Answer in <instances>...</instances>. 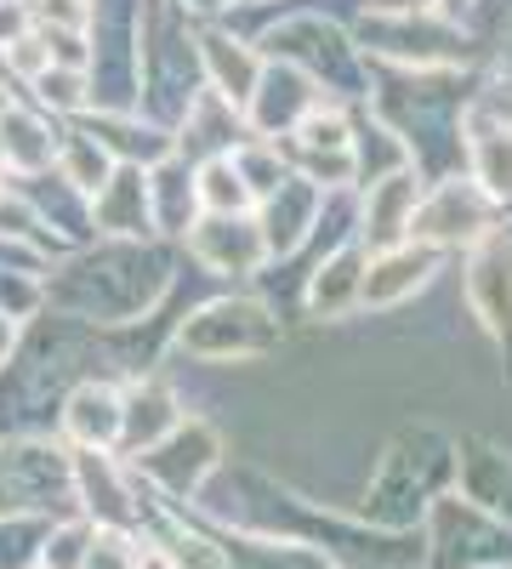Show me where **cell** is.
Instances as JSON below:
<instances>
[{"instance_id":"obj_1","label":"cell","mask_w":512,"mask_h":569,"mask_svg":"<svg viewBox=\"0 0 512 569\" xmlns=\"http://www.w3.org/2000/svg\"><path fill=\"white\" fill-rule=\"evenodd\" d=\"M177 348L205 365H234V359H262L279 348V319L257 297H217L194 308L177 330Z\"/></svg>"},{"instance_id":"obj_2","label":"cell","mask_w":512,"mask_h":569,"mask_svg":"<svg viewBox=\"0 0 512 569\" xmlns=\"http://www.w3.org/2000/svg\"><path fill=\"white\" fill-rule=\"evenodd\" d=\"M484 233H495V200L473 177H444L433 188H422L410 217V240L404 246H428V251H455V246H479Z\"/></svg>"},{"instance_id":"obj_3","label":"cell","mask_w":512,"mask_h":569,"mask_svg":"<svg viewBox=\"0 0 512 569\" xmlns=\"http://www.w3.org/2000/svg\"><path fill=\"white\" fill-rule=\"evenodd\" d=\"M359 40H364V52H377V58H393V63H410V69H450V63H461L468 58V34L461 29H450V23H439L433 12H377L364 29H359Z\"/></svg>"},{"instance_id":"obj_4","label":"cell","mask_w":512,"mask_h":569,"mask_svg":"<svg viewBox=\"0 0 512 569\" xmlns=\"http://www.w3.org/2000/svg\"><path fill=\"white\" fill-rule=\"evenodd\" d=\"M137 467H143V479L165 496H194L211 472L222 467V439H217V427L189 416V421H177L171 433L137 456Z\"/></svg>"},{"instance_id":"obj_5","label":"cell","mask_w":512,"mask_h":569,"mask_svg":"<svg viewBox=\"0 0 512 569\" xmlns=\"http://www.w3.org/2000/svg\"><path fill=\"white\" fill-rule=\"evenodd\" d=\"M468 308L501 353H512V233L495 228L468 251Z\"/></svg>"},{"instance_id":"obj_6","label":"cell","mask_w":512,"mask_h":569,"mask_svg":"<svg viewBox=\"0 0 512 569\" xmlns=\"http://www.w3.org/2000/svg\"><path fill=\"white\" fill-rule=\"evenodd\" d=\"M422 171L404 166V171H388L364 188V206H359V233L353 240L364 246V257L377 251H393L410 240V217H415V200H422Z\"/></svg>"},{"instance_id":"obj_7","label":"cell","mask_w":512,"mask_h":569,"mask_svg":"<svg viewBox=\"0 0 512 569\" xmlns=\"http://www.w3.org/2000/svg\"><path fill=\"white\" fill-rule=\"evenodd\" d=\"M324 103V91L302 74V69H291V63H262V74H257V91H251V103H245V126L251 131H262V137H291L313 109Z\"/></svg>"},{"instance_id":"obj_8","label":"cell","mask_w":512,"mask_h":569,"mask_svg":"<svg viewBox=\"0 0 512 569\" xmlns=\"http://www.w3.org/2000/svg\"><path fill=\"white\" fill-rule=\"evenodd\" d=\"M319 211H324V188H313L308 177L285 171V182H279L273 194L262 200V211H257V233L268 246V262L302 251V240L319 228Z\"/></svg>"},{"instance_id":"obj_9","label":"cell","mask_w":512,"mask_h":569,"mask_svg":"<svg viewBox=\"0 0 512 569\" xmlns=\"http://www.w3.org/2000/svg\"><path fill=\"white\" fill-rule=\"evenodd\" d=\"M433 273H439V251H428V246H393V251H377V257L364 262L359 308L388 313V308L410 302L415 291H428Z\"/></svg>"},{"instance_id":"obj_10","label":"cell","mask_w":512,"mask_h":569,"mask_svg":"<svg viewBox=\"0 0 512 569\" xmlns=\"http://www.w3.org/2000/svg\"><path fill=\"white\" fill-rule=\"evenodd\" d=\"M189 251L211 273H257L268 262V246L257 233V217H200L189 228Z\"/></svg>"},{"instance_id":"obj_11","label":"cell","mask_w":512,"mask_h":569,"mask_svg":"<svg viewBox=\"0 0 512 569\" xmlns=\"http://www.w3.org/2000/svg\"><path fill=\"white\" fill-rule=\"evenodd\" d=\"M428 479H433V461H415V456H410V439L393 445V450L382 456L377 485H370V518H377V525H388V530L410 525V518L422 512Z\"/></svg>"},{"instance_id":"obj_12","label":"cell","mask_w":512,"mask_h":569,"mask_svg":"<svg viewBox=\"0 0 512 569\" xmlns=\"http://www.w3.org/2000/svg\"><path fill=\"white\" fill-rule=\"evenodd\" d=\"M194 46H200V63H205V74H211V98H222L228 109L245 114L251 91H257V74H262L268 58L257 52V46H245V40H234V34H222V29H200Z\"/></svg>"},{"instance_id":"obj_13","label":"cell","mask_w":512,"mask_h":569,"mask_svg":"<svg viewBox=\"0 0 512 569\" xmlns=\"http://www.w3.org/2000/svg\"><path fill=\"white\" fill-rule=\"evenodd\" d=\"M461 142H468V177L484 188L495 206L512 200V120H501V114H468Z\"/></svg>"},{"instance_id":"obj_14","label":"cell","mask_w":512,"mask_h":569,"mask_svg":"<svg viewBox=\"0 0 512 569\" xmlns=\"http://www.w3.org/2000/svg\"><path fill=\"white\" fill-rule=\"evenodd\" d=\"M364 246L359 240H342L331 257H324L313 273H308V313L324 325V319H348L359 308V284H364Z\"/></svg>"},{"instance_id":"obj_15","label":"cell","mask_w":512,"mask_h":569,"mask_svg":"<svg viewBox=\"0 0 512 569\" xmlns=\"http://www.w3.org/2000/svg\"><path fill=\"white\" fill-rule=\"evenodd\" d=\"M63 433L80 445V450H114L120 445V388L114 382H80L69 399H63Z\"/></svg>"},{"instance_id":"obj_16","label":"cell","mask_w":512,"mask_h":569,"mask_svg":"<svg viewBox=\"0 0 512 569\" xmlns=\"http://www.w3.org/2000/svg\"><path fill=\"white\" fill-rule=\"evenodd\" d=\"M177 421H182V410H177V393L165 382H131L120 393V445L137 456L154 450Z\"/></svg>"},{"instance_id":"obj_17","label":"cell","mask_w":512,"mask_h":569,"mask_svg":"<svg viewBox=\"0 0 512 569\" xmlns=\"http://www.w3.org/2000/svg\"><path fill=\"white\" fill-rule=\"evenodd\" d=\"M91 222L103 233H120V240H137V233H149L154 217H149V171L137 166H120L109 177V188L98 200H91Z\"/></svg>"},{"instance_id":"obj_18","label":"cell","mask_w":512,"mask_h":569,"mask_svg":"<svg viewBox=\"0 0 512 569\" xmlns=\"http://www.w3.org/2000/svg\"><path fill=\"white\" fill-rule=\"evenodd\" d=\"M58 142L63 137L52 126L29 109H18V103L0 114V166L18 171V177H40L46 166H58Z\"/></svg>"},{"instance_id":"obj_19","label":"cell","mask_w":512,"mask_h":569,"mask_svg":"<svg viewBox=\"0 0 512 569\" xmlns=\"http://www.w3.org/2000/svg\"><path fill=\"white\" fill-rule=\"evenodd\" d=\"M194 211H200V200H194V171L182 166L177 154L160 160V166H149V217H154V228L182 233V228H194Z\"/></svg>"},{"instance_id":"obj_20","label":"cell","mask_w":512,"mask_h":569,"mask_svg":"<svg viewBox=\"0 0 512 569\" xmlns=\"http://www.w3.org/2000/svg\"><path fill=\"white\" fill-rule=\"evenodd\" d=\"M194 200H200L205 217H251V194H245V182H240L228 154H211L194 171Z\"/></svg>"},{"instance_id":"obj_21","label":"cell","mask_w":512,"mask_h":569,"mask_svg":"<svg viewBox=\"0 0 512 569\" xmlns=\"http://www.w3.org/2000/svg\"><path fill=\"white\" fill-rule=\"evenodd\" d=\"M52 518L40 512H7L0 518V569H40V547Z\"/></svg>"},{"instance_id":"obj_22","label":"cell","mask_w":512,"mask_h":569,"mask_svg":"<svg viewBox=\"0 0 512 569\" xmlns=\"http://www.w3.org/2000/svg\"><path fill=\"white\" fill-rule=\"evenodd\" d=\"M34 98L46 109H58V114H80V109H91V80L80 69H58L52 63V69L34 80Z\"/></svg>"},{"instance_id":"obj_23","label":"cell","mask_w":512,"mask_h":569,"mask_svg":"<svg viewBox=\"0 0 512 569\" xmlns=\"http://www.w3.org/2000/svg\"><path fill=\"white\" fill-rule=\"evenodd\" d=\"M91 530L86 518H69V525H52L46 530V547H40V569H80L86 552H91Z\"/></svg>"},{"instance_id":"obj_24","label":"cell","mask_w":512,"mask_h":569,"mask_svg":"<svg viewBox=\"0 0 512 569\" xmlns=\"http://www.w3.org/2000/svg\"><path fill=\"white\" fill-rule=\"evenodd\" d=\"M29 23H40V34H86L91 29V0H23Z\"/></svg>"},{"instance_id":"obj_25","label":"cell","mask_w":512,"mask_h":569,"mask_svg":"<svg viewBox=\"0 0 512 569\" xmlns=\"http://www.w3.org/2000/svg\"><path fill=\"white\" fill-rule=\"evenodd\" d=\"M34 308H40V284L29 273H0V313L23 325Z\"/></svg>"},{"instance_id":"obj_26","label":"cell","mask_w":512,"mask_h":569,"mask_svg":"<svg viewBox=\"0 0 512 569\" xmlns=\"http://www.w3.org/2000/svg\"><path fill=\"white\" fill-rule=\"evenodd\" d=\"M18 342H23V325L0 313V370H7V365L18 359Z\"/></svg>"},{"instance_id":"obj_27","label":"cell","mask_w":512,"mask_h":569,"mask_svg":"<svg viewBox=\"0 0 512 569\" xmlns=\"http://www.w3.org/2000/svg\"><path fill=\"white\" fill-rule=\"evenodd\" d=\"M182 7H194V12H222V7H240V0H182Z\"/></svg>"},{"instance_id":"obj_28","label":"cell","mask_w":512,"mask_h":569,"mask_svg":"<svg viewBox=\"0 0 512 569\" xmlns=\"http://www.w3.org/2000/svg\"><path fill=\"white\" fill-rule=\"evenodd\" d=\"M7 109H12V91H7V86H0V114H7Z\"/></svg>"},{"instance_id":"obj_29","label":"cell","mask_w":512,"mask_h":569,"mask_svg":"<svg viewBox=\"0 0 512 569\" xmlns=\"http://www.w3.org/2000/svg\"><path fill=\"white\" fill-rule=\"evenodd\" d=\"M444 7H450V12H461V7H473V0H444Z\"/></svg>"},{"instance_id":"obj_30","label":"cell","mask_w":512,"mask_h":569,"mask_svg":"<svg viewBox=\"0 0 512 569\" xmlns=\"http://www.w3.org/2000/svg\"><path fill=\"white\" fill-rule=\"evenodd\" d=\"M506 69H512V40H506Z\"/></svg>"}]
</instances>
